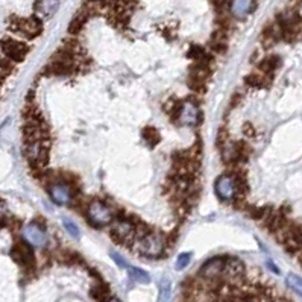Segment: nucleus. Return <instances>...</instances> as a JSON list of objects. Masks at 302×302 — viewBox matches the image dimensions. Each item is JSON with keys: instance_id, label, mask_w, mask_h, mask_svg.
Wrapping results in <instances>:
<instances>
[{"instance_id": "nucleus-1", "label": "nucleus", "mask_w": 302, "mask_h": 302, "mask_svg": "<svg viewBox=\"0 0 302 302\" xmlns=\"http://www.w3.org/2000/svg\"><path fill=\"white\" fill-rule=\"evenodd\" d=\"M166 237L159 233H146L138 236L132 243V251L145 258H159L166 251Z\"/></svg>"}, {"instance_id": "nucleus-2", "label": "nucleus", "mask_w": 302, "mask_h": 302, "mask_svg": "<svg viewBox=\"0 0 302 302\" xmlns=\"http://www.w3.org/2000/svg\"><path fill=\"white\" fill-rule=\"evenodd\" d=\"M243 180L237 178L234 173H223L216 180L214 190L220 201H236L239 194L243 191Z\"/></svg>"}, {"instance_id": "nucleus-3", "label": "nucleus", "mask_w": 302, "mask_h": 302, "mask_svg": "<svg viewBox=\"0 0 302 302\" xmlns=\"http://www.w3.org/2000/svg\"><path fill=\"white\" fill-rule=\"evenodd\" d=\"M25 155L33 172H43L49 158V140H29L25 146Z\"/></svg>"}, {"instance_id": "nucleus-4", "label": "nucleus", "mask_w": 302, "mask_h": 302, "mask_svg": "<svg viewBox=\"0 0 302 302\" xmlns=\"http://www.w3.org/2000/svg\"><path fill=\"white\" fill-rule=\"evenodd\" d=\"M87 219L91 226L94 228H103L106 225L113 223L114 220V210L105 204L103 201H91L87 205Z\"/></svg>"}, {"instance_id": "nucleus-5", "label": "nucleus", "mask_w": 302, "mask_h": 302, "mask_svg": "<svg viewBox=\"0 0 302 302\" xmlns=\"http://www.w3.org/2000/svg\"><path fill=\"white\" fill-rule=\"evenodd\" d=\"M110 236L120 244H132L137 239L135 222L126 219H114L111 223Z\"/></svg>"}, {"instance_id": "nucleus-6", "label": "nucleus", "mask_w": 302, "mask_h": 302, "mask_svg": "<svg viewBox=\"0 0 302 302\" xmlns=\"http://www.w3.org/2000/svg\"><path fill=\"white\" fill-rule=\"evenodd\" d=\"M47 191H49L50 199L57 205H68L76 198L73 185L65 181L50 182V185L47 187Z\"/></svg>"}, {"instance_id": "nucleus-7", "label": "nucleus", "mask_w": 302, "mask_h": 302, "mask_svg": "<svg viewBox=\"0 0 302 302\" xmlns=\"http://www.w3.org/2000/svg\"><path fill=\"white\" fill-rule=\"evenodd\" d=\"M176 121H180L182 126H196L201 121V110L196 102L187 99L181 103L180 113H178Z\"/></svg>"}, {"instance_id": "nucleus-8", "label": "nucleus", "mask_w": 302, "mask_h": 302, "mask_svg": "<svg viewBox=\"0 0 302 302\" xmlns=\"http://www.w3.org/2000/svg\"><path fill=\"white\" fill-rule=\"evenodd\" d=\"M225 271V257H212L207 260L199 271L201 278H204L207 282H219L223 276Z\"/></svg>"}, {"instance_id": "nucleus-9", "label": "nucleus", "mask_w": 302, "mask_h": 302, "mask_svg": "<svg viewBox=\"0 0 302 302\" xmlns=\"http://www.w3.org/2000/svg\"><path fill=\"white\" fill-rule=\"evenodd\" d=\"M23 239L32 247H44L47 244V234L44 228L35 222L23 228Z\"/></svg>"}, {"instance_id": "nucleus-10", "label": "nucleus", "mask_w": 302, "mask_h": 302, "mask_svg": "<svg viewBox=\"0 0 302 302\" xmlns=\"http://www.w3.org/2000/svg\"><path fill=\"white\" fill-rule=\"evenodd\" d=\"M2 50L5 55L9 58V61L14 62H20L25 60V57L28 55V46L19 40H14V38H5L2 43Z\"/></svg>"}, {"instance_id": "nucleus-11", "label": "nucleus", "mask_w": 302, "mask_h": 302, "mask_svg": "<svg viewBox=\"0 0 302 302\" xmlns=\"http://www.w3.org/2000/svg\"><path fill=\"white\" fill-rule=\"evenodd\" d=\"M11 257L25 268H32L33 266V252H32V246L28 244L26 242H19L15 243L12 251H11Z\"/></svg>"}, {"instance_id": "nucleus-12", "label": "nucleus", "mask_w": 302, "mask_h": 302, "mask_svg": "<svg viewBox=\"0 0 302 302\" xmlns=\"http://www.w3.org/2000/svg\"><path fill=\"white\" fill-rule=\"evenodd\" d=\"M15 32H19L28 38H33L41 32V22L38 19H20L11 26Z\"/></svg>"}, {"instance_id": "nucleus-13", "label": "nucleus", "mask_w": 302, "mask_h": 302, "mask_svg": "<svg viewBox=\"0 0 302 302\" xmlns=\"http://www.w3.org/2000/svg\"><path fill=\"white\" fill-rule=\"evenodd\" d=\"M246 272V266L243 261L237 257H225V271L223 276H226L229 281L242 279Z\"/></svg>"}, {"instance_id": "nucleus-14", "label": "nucleus", "mask_w": 302, "mask_h": 302, "mask_svg": "<svg viewBox=\"0 0 302 302\" xmlns=\"http://www.w3.org/2000/svg\"><path fill=\"white\" fill-rule=\"evenodd\" d=\"M252 9H254V0H231V14L239 20L249 15Z\"/></svg>"}, {"instance_id": "nucleus-15", "label": "nucleus", "mask_w": 302, "mask_h": 302, "mask_svg": "<svg viewBox=\"0 0 302 302\" xmlns=\"http://www.w3.org/2000/svg\"><path fill=\"white\" fill-rule=\"evenodd\" d=\"M60 0H37L35 3V11L40 17H50L58 9Z\"/></svg>"}, {"instance_id": "nucleus-16", "label": "nucleus", "mask_w": 302, "mask_h": 302, "mask_svg": "<svg viewBox=\"0 0 302 302\" xmlns=\"http://www.w3.org/2000/svg\"><path fill=\"white\" fill-rule=\"evenodd\" d=\"M244 82L246 85H249V87H254V88H264V87H268L271 84V79L268 75H264L261 72H254V73H249L246 78H244Z\"/></svg>"}, {"instance_id": "nucleus-17", "label": "nucleus", "mask_w": 302, "mask_h": 302, "mask_svg": "<svg viewBox=\"0 0 302 302\" xmlns=\"http://www.w3.org/2000/svg\"><path fill=\"white\" fill-rule=\"evenodd\" d=\"M279 62H281V60L278 58V57H275V55H271V57H268V58H264L260 64H258V70L261 73H264V75H272L275 70L279 67Z\"/></svg>"}, {"instance_id": "nucleus-18", "label": "nucleus", "mask_w": 302, "mask_h": 302, "mask_svg": "<svg viewBox=\"0 0 302 302\" xmlns=\"http://www.w3.org/2000/svg\"><path fill=\"white\" fill-rule=\"evenodd\" d=\"M88 17H90V9H87V11H85V9H81V11L76 14L75 19L72 20V23H70L68 32H70V33H78V32L82 29V26L87 23Z\"/></svg>"}, {"instance_id": "nucleus-19", "label": "nucleus", "mask_w": 302, "mask_h": 302, "mask_svg": "<svg viewBox=\"0 0 302 302\" xmlns=\"http://www.w3.org/2000/svg\"><path fill=\"white\" fill-rule=\"evenodd\" d=\"M226 37H225V33L223 32H217L212 35V38H211V43H210V49L211 50H214L217 53H225L226 52Z\"/></svg>"}, {"instance_id": "nucleus-20", "label": "nucleus", "mask_w": 302, "mask_h": 302, "mask_svg": "<svg viewBox=\"0 0 302 302\" xmlns=\"http://www.w3.org/2000/svg\"><path fill=\"white\" fill-rule=\"evenodd\" d=\"M143 138L151 148L156 146L159 141H161V135H159L158 129L153 128V126H148V128L143 129Z\"/></svg>"}, {"instance_id": "nucleus-21", "label": "nucleus", "mask_w": 302, "mask_h": 302, "mask_svg": "<svg viewBox=\"0 0 302 302\" xmlns=\"http://www.w3.org/2000/svg\"><path fill=\"white\" fill-rule=\"evenodd\" d=\"M172 301V284L167 278L159 282V299L158 302H170Z\"/></svg>"}, {"instance_id": "nucleus-22", "label": "nucleus", "mask_w": 302, "mask_h": 302, "mask_svg": "<svg viewBox=\"0 0 302 302\" xmlns=\"http://www.w3.org/2000/svg\"><path fill=\"white\" fill-rule=\"evenodd\" d=\"M286 282H287V286L302 298V278L298 276L296 273H289L287 278H286Z\"/></svg>"}, {"instance_id": "nucleus-23", "label": "nucleus", "mask_w": 302, "mask_h": 302, "mask_svg": "<svg viewBox=\"0 0 302 302\" xmlns=\"http://www.w3.org/2000/svg\"><path fill=\"white\" fill-rule=\"evenodd\" d=\"M128 272H129V276H131L134 281H137V282L146 284V282L151 281V276H149L143 269H140V268H132V266H129Z\"/></svg>"}, {"instance_id": "nucleus-24", "label": "nucleus", "mask_w": 302, "mask_h": 302, "mask_svg": "<svg viewBox=\"0 0 302 302\" xmlns=\"http://www.w3.org/2000/svg\"><path fill=\"white\" fill-rule=\"evenodd\" d=\"M64 228L67 229V233L72 236L73 239H79V236H81V233H79V228H78V225L75 223V222H72V220H68V219H64Z\"/></svg>"}, {"instance_id": "nucleus-25", "label": "nucleus", "mask_w": 302, "mask_h": 302, "mask_svg": "<svg viewBox=\"0 0 302 302\" xmlns=\"http://www.w3.org/2000/svg\"><path fill=\"white\" fill-rule=\"evenodd\" d=\"M190 260H191V254H190V252L181 254L180 257H178V260H176V269H178V271L185 269L187 266H188V263H190Z\"/></svg>"}, {"instance_id": "nucleus-26", "label": "nucleus", "mask_w": 302, "mask_h": 302, "mask_svg": "<svg viewBox=\"0 0 302 302\" xmlns=\"http://www.w3.org/2000/svg\"><path fill=\"white\" fill-rule=\"evenodd\" d=\"M111 258H113V260L117 263V266H120V268H126V269L129 268L128 261H126L125 258H123L120 254H117V252H114V251H113V252H111Z\"/></svg>"}, {"instance_id": "nucleus-27", "label": "nucleus", "mask_w": 302, "mask_h": 302, "mask_svg": "<svg viewBox=\"0 0 302 302\" xmlns=\"http://www.w3.org/2000/svg\"><path fill=\"white\" fill-rule=\"evenodd\" d=\"M243 134L246 137H255V128L251 121H246L244 125H243Z\"/></svg>"}, {"instance_id": "nucleus-28", "label": "nucleus", "mask_w": 302, "mask_h": 302, "mask_svg": "<svg viewBox=\"0 0 302 302\" xmlns=\"http://www.w3.org/2000/svg\"><path fill=\"white\" fill-rule=\"evenodd\" d=\"M103 302H120V301H119L117 298H114V296H111V298H106V299H105Z\"/></svg>"}]
</instances>
